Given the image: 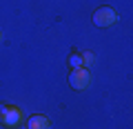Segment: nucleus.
Returning <instances> with one entry per match:
<instances>
[{"label": "nucleus", "instance_id": "obj_5", "mask_svg": "<svg viewBox=\"0 0 133 129\" xmlns=\"http://www.w3.org/2000/svg\"><path fill=\"white\" fill-rule=\"evenodd\" d=\"M69 65H71V69L84 67V62H82V53H71V56H69Z\"/></svg>", "mask_w": 133, "mask_h": 129}, {"label": "nucleus", "instance_id": "obj_1", "mask_svg": "<svg viewBox=\"0 0 133 129\" xmlns=\"http://www.w3.org/2000/svg\"><path fill=\"white\" fill-rule=\"evenodd\" d=\"M118 22V11L113 7H100L93 11V24L95 27H111Z\"/></svg>", "mask_w": 133, "mask_h": 129}, {"label": "nucleus", "instance_id": "obj_7", "mask_svg": "<svg viewBox=\"0 0 133 129\" xmlns=\"http://www.w3.org/2000/svg\"><path fill=\"white\" fill-rule=\"evenodd\" d=\"M0 38H2V34H0Z\"/></svg>", "mask_w": 133, "mask_h": 129}, {"label": "nucleus", "instance_id": "obj_3", "mask_svg": "<svg viewBox=\"0 0 133 129\" xmlns=\"http://www.w3.org/2000/svg\"><path fill=\"white\" fill-rule=\"evenodd\" d=\"M89 80H91L89 69H84V67L71 69V73H69V85H71V89H76V91L87 89V87H89Z\"/></svg>", "mask_w": 133, "mask_h": 129}, {"label": "nucleus", "instance_id": "obj_6", "mask_svg": "<svg viewBox=\"0 0 133 129\" xmlns=\"http://www.w3.org/2000/svg\"><path fill=\"white\" fill-rule=\"evenodd\" d=\"M82 62H84V69L93 67V65H95V56L91 51H84V53H82Z\"/></svg>", "mask_w": 133, "mask_h": 129}, {"label": "nucleus", "instance_id": "obj_2", "mask_svg": "<svg viewBox=\"0 0 133 129\" xmlns=\"http://www.w3.org/2000/svg\"><path fill=\"white\" fill-rule=\"evenodd\" d=\"M20 120H22V114H20L18 107L0 105V122L5 125V127H18Z\"/></svg>", "mask_w": 133, "mask_h": 129}, {"label": "nucleus", "instance_id": "obj_4", "mask_svg": "<svg viewBox=\"0 0 133 129\" xmlns=\"http://www.w3.org/2000/svg\"><path fill=\"white\" fill-rule=\"evenodd\" d=\"M27 129H49V118L42 114H36L27 120Z\"/></svg>", "mask_w": 133, "mask_h": 129}]
</instances>
